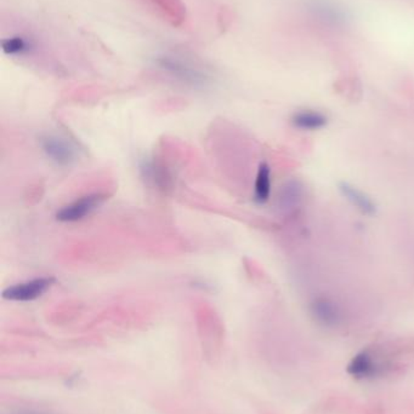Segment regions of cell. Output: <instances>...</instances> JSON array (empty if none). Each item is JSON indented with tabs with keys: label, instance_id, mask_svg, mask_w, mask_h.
I'll return each mask as SVG.
<instances>
[{
	"label": "cell",
	"instance_id": "5",
	"mask_svg": "<svg viewBox=\"0 0 414 414\" xmlns=\"http://www.w3.org/2000/svg\"><path fill=\"white\" fill-rule=\"evenodd\" d=\"M311 312L319 324L336 326L341 320V309L328 298H317L311 304Z\"/></svg>",
	"mask_w": 414,
	"mask_h": 414
},
{
	"label": "cell",
	"instance_id": "8",
	"mask_svg": "<svg viewBox=\"0 0 414 414\" xmlns=\"http://www.w3.org/2000/svg\"><path fill=\"white\" fill-rule=\"evenodd\" d=\"M383 365L378 360L369 354L363 351L358 354L353 363L350 365V372L358 378H369V377L378 376L383 371Z\"/></svg>",
	"mask_w": 414,
	"mask_h": 414
},
{
	"label": "cell",
	"instance_id": "7",
	"mask_svg": "<svg viewBox=\"0 0 414 414\" xmlns=\"http://www.w3.org/2000/svg\"><path fill=\"white\" fill-rule=\"evenodd\" d=\"M140 172L145 181L160 189L168 188L170 185V176L162 165L152 159L145 158L140 162Z\"/></svg>",
	"mask_w": 414,
	"mask_h": 414
},
{
	"label": "cell",
	"instance_id": "9",
	"mask_svg": "<svg viewBox=\"0 0 414 414\" xmlns=\"http://www.w3.org/2000/svg\"><path fill=\"white\" fill-rule=\"evenodd\" d=\"M271 169L266 162H261L255 177V202H258L260 205L268 202L271 195Z\"/></svg>",
	"mask_w": 414,
	"mask_h": 414
},
{
	"label": "cell",
	"instance_id": "10",
	"mask_svg": "<svg viewBox=\"0 0 414 414\" xmlns=\"http://www.w3.org/2000/svg\"><path fill=\"white\" fill-rule=\"evenodd\" d=\"M302 187L297 181H290L285 183L280 192V204L282 207L289 209L293 206L298 205L299 201L302 199Z\"/></svg>",
	"mask_w": 414,
	"mask_h": 414
},
{
	"label": "cell",
	"instance_id": "2",
	"mask_svg": "<svg viewBox=\"0 0 414 414\" xmlns=\"http://www.w3.org/2000/svg\"><path fill=\"white\" fill-rule=\"evenodd\" d=\"M106 195L101 193H94L85 197H81L78 200L71 202L69 205L64 206L59 209L57 214V219L59 222L73 223L82 221L93 214L96 209L104 204Z\"/></svg>",
	"mask_w": 414,
	"mask_h": 414
},
{
	"label": "cell",
	"instance_id": "3",
	"mask_svg": "<svg viewBox=\"0 0 414 414\" xmlns=\"http://www.w3.org/2000/svg\"><path fill=\"white\" fill-rule=\"evenodd\" d=\"M40 148L47 158L59 166H69L77 160V148L64 137L45 135L40 138Z\"/></svg>",
	"mask_w": 414,
	"mask_h": 414
},
{
	"label": "cell",
	"instance_id": "6",
	"mask_svg": "<svg viewBox=\"0 0 414 414\" xmlns=\"http://www.w3.org/2000/svg\"><path fill=\"white\" fill-rule=\"evenodd\" d=\"M290 123L302 131H317L327 126L328 118L321 111L304 109L295 111L290 118Z\"/></svg>",
	"mask_w": 414,
	"mask_h": 414
},
{
	"label": "cell",
	"instance_id": "4",
	"mask_svg": "<svg viewBox=\"0 0 414 414\" xmlns=\"http://www.w3.org/2000/svg\"><path fill=\"white\" fill-rule=\"evenodd\" d=\"M339 192L341 193L343 197H345L346 200L349 201L351 205L354 206L355 209H357L363 214L372 216V214H376L377 206L374 201L372 200L366 193H363L357 187H355L348 182H341L339 183Z\"/></svg>",
	"mask_w": 414,
	"mask_h": 414
},
{
	"label": "cell",
	"instance_id": "1",
	"mask_svg": "<svg viewBox=\"0 0 414 414\" xmlns=\"http://www.w3.org/2000/svg\"><path fill=\"white\" fill-rule=\"evenodd\" d=\"M55 284L52 276L32 279L8 287L3 291V298L11 302H32L40 298Z\"/></svg>",
	"mask_w": 414,
	"mask_h": 414
}]
</instances>
